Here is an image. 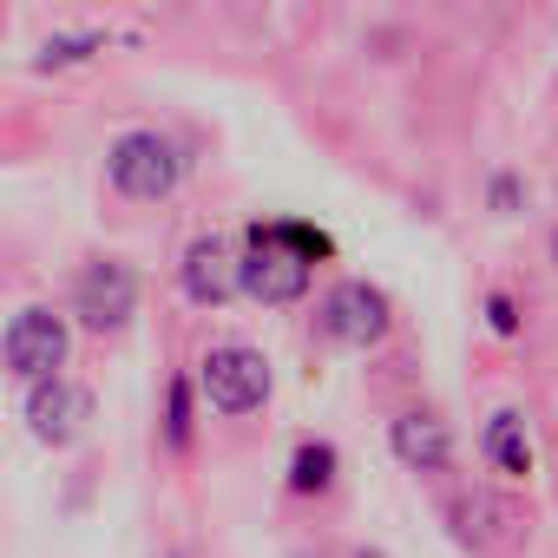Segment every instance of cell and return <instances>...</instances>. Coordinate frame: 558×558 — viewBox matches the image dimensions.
<instances>
[{
  "instance_id": "obj_1",
  "label": "cell",
  "mask_w": 558,
  "mask_h": 558,
  "mask_svg": "<svg viewBox=\"0 0 558 558\" xmlns=\"http://www.w3.org/2000/svg\"><path fill=\"white\" fill-rule=\"evenodd\" d=\"M184 171H191L184 145H178L171 132H158V125H132V132H119V138L106 145V184H112L119 197H132V204H165V197H178Z\"/></svg>"
},
{
  "instance_id": "obj_2",
  "label": "cell",
  "mask_w": 558,
  "mask_h": 558,
  "mask_svg": "<svg viewBox=\"0 0 558 558\" xmlns=\"http://www.w3.org/2000/svg\"><path fill=\"white\" fill-rule=\"evenodd\" d=\"M197 395H204L210 414L243 421V414L269 408V395H276V368H269V355L250 349V342H210V349L197 355Z\"/></svg>"
},
{
  "instance_id": "obj_3",
  "label": "cell",
  "mask_w": 558,
  "mask_h": 558,
  "mask_svg": "<svg viewBox=\"0 0 558 558\" xmlns=\"http://www.w3.org/2000/svg\"><path fill=\"white\" fill-rule=\"evenodd\" d=\"M0 362H8V375L21 388L66 375V362H73V323L60 310H47V303L14 310L8 316V336H0Z\"/></svg>"
},
{
  "instance_id": "obj_4",
  "label": "cell",
  "mask_w": 558,
  "mask_h": 558,
  "mask_svg": "<svg viewBox=\"0 0 558 558\" xmlns=\"http://www.w3.org/2000/svg\"><path fill=\"white\" fill-rule=\"evenodd\" d=\"M316 329H323L336 349L368 355V349L388 342V329H395V303H388L381 283H368V276H342V283H329L323 303H316Z\"/></svg>"
},
{
  "instance_id": "obj_5",
  "label": "cell",
  "mask_w": 558,
  "mask_h": 558,
  "mask_svg": "<svg viewBox=\"0 0 558 558\" xmlns=\"http://www.w3.org/2000/svg\"><path fill=\"white\" fill-rule=\"evenodd\" d=\"M145 303V283H138V269L125 256H86L80 276H73V316L93 329V336H119L132 329Z\"/></svg>"
},
{
  "instance_id": "obj_6",
  "label": "cell",
  "mask_w": 558,
  "mask_h": 558,
  "mask_svg": "<svg viewBox=\"0 0 558 558\" xmlns=\"http://www.w3.org/2000/svg\"><path fill=\"white\" fill-rule=\"evenodd\" d=\"M93 414H99V401H93V388L86 381H73V375H53V381H34V388H21V421H27V434L40 440V447H73L86 427H93Z\"/></svg>"
},
{
  "instance_id": "obj_7",
  "label": "cell",
  "mask_w": 558,
  "mask_h": 558,
  "mask_svg": "<svg viewBox=\"0 0 558 558\" xmlns=\"http://www.w3.org/2000/svg\"><path fill=\"white\" fill-rule=\"evenodd\" d=\"M310 283H316V263H310V256H296V250H283V243H269L263 230H250V250H243V296H250V303L290 310V303L310 296Z\"/></svg>"
},
{
  "instance_id": "obj_8",
  "label": "cell",
  "mask_w": 558,
  "mask_h": 558,
  "mask_svg": "<svg viewBox=\"0 0 558 558\" xmlns=\"http://www.w3.org/2000/svg\"><path fill=\"white\" fill-rule=\"evenodd\" d=\"M178 290H184V303H197V310H223L230 296H243V256H230L223 236H197V243H184Z\"/></svg>"
},
{
  "instance_id": "obj_9",
  "label": "cell",
  "mask_w": 558,
  "mask_h": 558,
  "mask_svg": "<svg viewBox=\"0 0 558 558\" xmlns=\"http://www.w3.org/2000/svg\"><path fill=\"white\" fill-rule=\"evenodd\" d=\"M388 453H395L408 473H427V480L453 473V434H447V421H440L434 408H401V414L388 421Z\"/></svg>"
},
{
  "instance_id": "obj_10",
  "label": "cell",
  "mask_w": 558,
  "mask_h": 558,
  "mask_svg": "<svg viewBox=\"0 0 558 558\" xmlns=\"http://www.w3.org/2000/svg\"><path fill=\"white\" fill-rule=\"evenodd\" d=\"M480 453L499 480H532V434H525V414L519 408H493L486 427H480Z\"/></svg>"
},
{
  "instance_id": "obj_11",
  "label": "cell",
  "mask_w": 558,
  "mask_h": 558,
  "mask_svg": "<svg viewBox=\"0 0 558 558\" xmlns=\"http://www.w3.org/2000/svg\"><path fill=\"white\" fill-rule=\"evenodd\" d=\"M336 480H342V447L323 440V434L296 440V453H290V466H283V486H290L296 499H329Z\"/></svg>"
},
{
  "instance_id": "obj_12",
  "label": "cell",
  "mask_w": 558,
  "mask_h": 558,
  "mask_svg": "<svg viewBox=\"0 0 558 558\" xmlns=\"http://www.w3.org/2000/svg\"><path fill=\"white\" fill-rule=\"evenodd\" d=\"M191 427H197L191 381H184V375H171V381H165V447H171V453H184V447H191Z\"/></svg>"
},
{
  "instance_id": "obj_13",
  "label": "cell",
  "mask_w": 558,
  "mask_h": 558,
  "mask_svg": "<svg viewBox=\"0 0 558 558\" xmlns=\"http://www.w3.org/2000/svg\"><path fill=\"white\" fill-rule=\"evenodd\" d=\"M256 230H263L269 243H283V250H296V256H310V263L336 250V243H329V230H316V223H296V217H283V223H256Z\"/></svg>"
},
{
  "instance_id": "obj_14",
  "label": "cell",
  "mask_w": 558,
  "mask_h": 558,
  "mask_svg": "<svg viewBox=\"0 0 558 558\" xmlns=\"http://www.w3.org/2000/svg\"><path fill=\"white\" fill-rule=\"evenodd\" d=\"M106 47V34H47L40 40V66H80Z\"/></svg>"
},
{
  "instance_id": "obj_15",
  "label": "cell",
  "mask_w": 558,
  "mask_h": 558,
  "mask_svg": "<svg viewBox=\"0 0 558 558\" xmlns=\"http://www.w3.org/2000/svg\"><path fill=\"white\" fill-rule=\"evenodd\" d=\"M480 310H486V329H493L499 342H512V336L525 329V316H519V303H512V290H486V303H480Z\"/></svg>"
},
{
  "instance_id": "obj_16",
  "label": "cell",
  "mask_w": 558,
  "mask_h": 558,
  "mask_svg": "<svg viewBox=\"0 0 558 558\" xmlns=\"http://www.w3.org/2000/svg\"><path fill=\"white\" fill-rule=\"evenodd\" d=\"M486 204H493V217H512V210L525 204V184H519L512 171H493V184H486Z\"/></svg>"
},
{
  "instance_id": "obj_17",
  "label": "cell",
  "mask_w": 558,
  "mask_h": 558,
  "mask_svg": "<svg viewBox=\"0 0 558 558\" xmlns=\"http://www.w3.org/2000/svg\"><path fill=\"white\" fill-rule=\"evenodd\" d=\"M551 263H558V230H551Z\"/></svg>"
}]
</instances>
